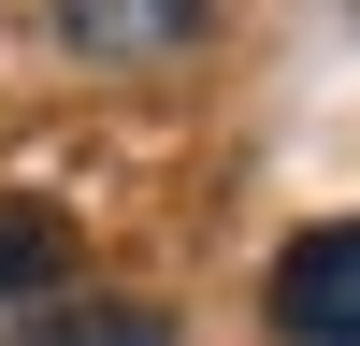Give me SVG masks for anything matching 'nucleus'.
Wrapping results in <instances>:
<instances>
[{"label":"nucleus","mask_w":360,"mask_h":346,"mask_svg":"<svg viewBox=\"0 0 360 346\" xmlns=\"http://www.w3.org/2000/svg\"><path fill=\"white\" fill-rule=\"evenodd\" d=\"M259 317H274L288 346H360V217L288 231L274 274H259Z\"/></svg>","instance_id":"1"},{"label":"nucleus","mask_w":360,"mask_h":346,"mask_svg":"<svg viewBox=\"0 0 360 346\" xmlns=\"http://www.w3.org/2000/svg\"><path fill=\"white\" fill-rule=\"evenodd\" d=\"M202 15H217V0H58L72 58H173Z\"/></svg>","instance_id":"2"},{"label":"nucleus","mask_w":360,"mask_h":346,"mask_svg":"<svg viewBox=\"0 0 360 346\" xmlns=\"http://www.w3.org/2000/svg\"><path fill=\"white\" fill-rule=\"evenodd\" d=\"M58 274H72V217L58 202H0V303H29Z\"/></svg>","instance_id":"3"},{"label":"nucleus","mask_w":360,"mask_h":346,"mask_svg":"<svg viewBox=\"0 0 360 346\" xmlns=\"http://www.w3.org/2000/svg\"><path fill=\"white\" fill-rule=\"evenodd\" d=\"M15 346H159V303H58L44 288V317H29Z\"/></svg>","instance_id":"4"}]
</instances>
